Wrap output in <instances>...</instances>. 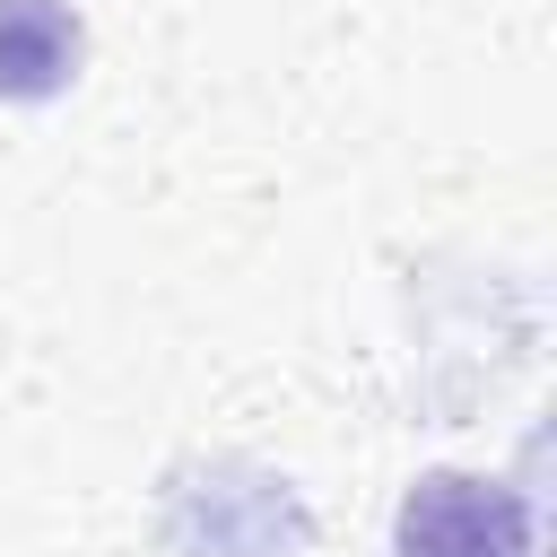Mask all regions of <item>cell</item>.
<instances>
[{
	"label": "cell",
	"instance_id": "cell-2",
	"mask_svg": "<svg viewBox=\"0 0 557 557\" xmlns=\"http://www.w3.org/2000/svg\"><path fill=\"white\" fill-rule=\"evenodd\" d=\"M78 78V17L61 0H0V96L44 104Z\"/></svg>",
	"mask_w": 557,
	"mask_h": 557
},
{
	"label": "cell",
	"instance_id": "cell-1",
	"mask_svg": "<svg viewBox=\"0 0 557 557\" xmlns=\"http://www.w3.org/2000/svg\"><path fill=\"white\" fill-rule=\"evenodd\" d=\"M531 496L487 470H426L392 513V557H531Z\"/></svg>",
	"mask_w": 557,
	"mask_h": 557
}]
</instances>
